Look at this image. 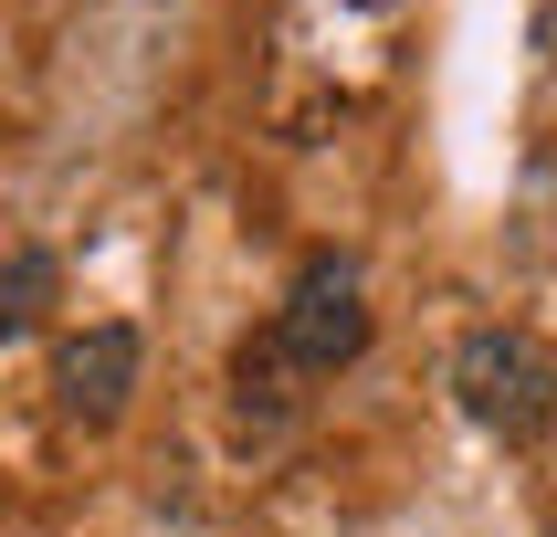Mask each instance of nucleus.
Returning a JSON list of instances; mask_svg holds the SVG:
<instances>
[{
  "instance_id": "4",
  "label": "nucleus",
  "mask_w": 557,
  "mask_h": 537,
  "mask_svg": "<svg viewBox=\"0 0 557 537\" xmlns=\"http://www.w3.org/2000/svg\"><path fill=\"white\" fill-rule=\"evenodd\" d=\"M284 379H306V369L284 358V338H274V327L232 347V401H243V422H252V432H274L284 411H295V390H284Z\"/></svg>"
},
{
  "instance_id": "6",
  "label": "nucleus",
  "mask_w": 557,
  "mask_h": 537,
  "mask_svg": "<svg viewBox=\"0 0 557 537\" xmlns=\"http://www.w3.org/2000/svg\"><path fill=\"white\" fill-rule=\"evenodd\" d=\"M347 11H389V0H347Z\"/></svg>"
},
{
  "instance_id": "5",
  "label": "nucleus",
  "mask_w": 557,
  "mask_h": 537,
  "mask_svg": "<svg viewBox=\"0 0 557 537\" xmlns=\"http://www.w3.org/2000/svg\"><path fill=\"white\" fill-rule=\"evenodd\" d=\"M53 284H63V274H53V253H42V243H11V253H0V347L42 327Z\"/></svg>"
},
{
  "instance_id": "2",
  "label": "nucleus",
  "mask_w": 557,
  "mask_h": 537,
  "mask_svg": "<svg viewBox=\"0 0 557 537\" xmlns=\"http://www.w3.org/2000/svg\"><path fill=\"white\" fill-rule=\"evenodd\" d=\"M274 338H284V358H295L306 379H337L347 358L369 347V284H358L347 253H306V264H295Z\"/></svg>"
},
{
  "instance_id": "7",
  "label": "nucleus",
  "mask_w": 557,
  "mask_h": 537,
  "mask_svg": "<svg viewBox=\"0 0 557 537\" xmlns=\"http://www.w3.org/2000/svg\"><path fill=\"white\" fill-rule=\"evenodd\" d=\"M536 537H557V516H547V527H536Z\"/></svg>"
},
{
  "instance_id": "3",
  "label": "nucleus",
  "mask_w": 557,
  "mask_h": 537,
  "mask_svg": "<svg viewBox=\"0 0 557 537\" xmlns=\"http://www.w3.org/2000/svg\"><path fill=\"white\" fill-rule=\"evenodd\" d=\"M137 369H148V338H137V327H85V338L63 347L53 390H63V411H74L85 432H116L126 401H137Z\"/></svg>"
},
{
  "instance_id": "1",
  "label": "nucleus",
  "mask_w": 557,
  "mask_h": 537,
  "mask_svg": "<svg viewBox=\"0 0 557 537\" xmlns=\"http://www.w3.org/2000/svg\"><path fill=\"white\" fill-rule=\"evenodd\" d=\"M453 401L495 442H536L557 422V347L536 327H473L453 347Z\"/></svg>"
}]
</instances>
